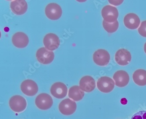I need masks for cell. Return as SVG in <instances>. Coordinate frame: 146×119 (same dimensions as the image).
<instances>
[{"instance_id": "obj_1", "label": "cell", "mask_w": 146, "mask_h": 119, "mask_svg": "<svg viewBox=\"0 0 146 119\" xmlns=\"http://www.w3.org/2000/svg\"><path fill=\"white\" fill-rule=\"evenodd\" d=\"M27 101L25 98L20 95H15L10 99L9 106L13 111L20 113L27 108Z\"/></svg>"}, {"instance_id": "obj_2", "label": "cell", "mask_w": 146, "mask_h": 119, "mask_svg": "<svg viewBox=\"0 0 146 119\" xmlns=\"http://www.w3.org/2000/svg\"><path fill=\"white\" fill-rule=\"evenodd\" d=\"M35 103L38 109L42 110H46L50 109L53 106V100L48 94L42 93L36 97Z\"/></svg>"}, {"instance_id": "obj_3", "label": "cell", "mask_w": 146, "mask_h": 119, "mask_svg": "<svg viewBox=\"0 0 146 119\" xmlns=\"http://www.w3.org/2000/svg\"><path fill=\"white\" fill-rule=\"evenodd\" d=\"M119 15L117 9L110 5L105 6L102 10V15L104 20L110 23L117 21Z\"/></svg>"}, {"instance_id": "obj_4", "label": "cell", "mask_w": 146, "mask_h": 119, "mask_svg": "<svg viewBox=\"0 0 146 119\" xmlns=\"http://www.w3.org/2000/svg\"><path fill=\"white\" fill-rule=\"evenodd\" d=\"M77 104L75 101L66 99L61 101L58 106V110L62 114L65 116H70L73 114L76 110Z\"/></svg>"}, {"instance_id": "obj_5", "label": "cell", "mask_w": 146, "mask_h": 119, "mask_svg": "<svg viewBox=\"0 0 146 119\" xmlns=\"http://www.w3.org/2000/svg\"><path fill=\"white\" fill-rule=\"evenodd\" d=\"M45 13L48 18L52 20H57L62 17V10L58 4L51 3L46 5Z\"/></svg>"}, {"instance_id": "obj_6", "label": "cell", "mask_w": 146, "mask_h": 119, "mask_svg": "<svg viewBox=\"0 0 146 119\" xmlns=\"http://www.w3.org/2000/svg\"><path fill=\"white\" fill-rule=\"evenodd\" d=\"M20 89L22 93L28 97L35 96L38 92V86L36 82L31 79L23 81L20 85Z\"/></svg>"}, {"instance_id": "obj_7", "label": "cell", "mask_w": 146, "mask_h": 119, "mask_svg": "<svg viewBox=\"0 0 146 119\" xmlns=\"http://www.w3.org/2000/svg\"><path fill=\"white\" fill-rule=\"evenodd\" d=\"M97 85L100 92L108 93L113 91L115 88V83L109 77L103 76L98 79Z\"/></svg>"}, {"instance_id": "obj_8", "label": "cell", "mask_w": 146, "mask_h": 119, "mask_svg": "<svg viewBox=\"0 0 146 119\" xmlns=\"http://www.w3.org/2000/svg\"><path fill=\"white\" fill-rule=\"evenodd\" d=\"M110 55L106 50L98 49L93 54V59L94 63L99 66H105L110 62Z\"/></svg>"}, {"instance_id": "obj_9", "label": "cell", "mask_w": 146, "mask_h": 119, "mask_svg": "<svg viewBox=\"0 0 146 119\" xmlns=\"http://www.w3.org/2000/svg\"><path fill=\"white\" fill-rule=\"evenodd\" d=\"M36 56L38 61L43 64H50L54 58V52L48 50L45 47L39 48L36 51Z\"/></svg>"}, {"instance_id": "obj_10", "label": "cell", "mask_w": 146, "mask_h": 119, "mask_svg": "<svg viewBox=\"0 0 146 119\" xmlns=\"http://www.w3.org/2000/svg\"><path fill=\"white\" fill-rule=\"evenodd\" d=\"M43 43L46 49L50 51H53L56 50L59 47L60 44V39L54 33H48L44 37Z\"/></svg>"}, {"instance_id": "obj_11", "label": "cell", "mask_w": 146, "mask_h": 119, "mask_svg": "<svg viewBox=\"0 0 146 119\" xmlns=\"http://www.w3.org/2000/svg\"><path fill=\"white\" fill-rule=\"evenodd\" d=\"M68 91V88L66 85L62 82L54 83L50 89L51 95L58 99H62L66 97Z\"/></svg>"}, {"instance_id": "obj_12", "label": "cell", "mask_w": 146, "mask_h": 119, "mask_svg": "<svg viewBox=\"0 0 146 119\" xmlns=\"http://www.w3.org/2000/svg\"><path fill=\"white\" fill-rule=\"evenodd\" d=\"M115 61L119 65L126 66L130 63L132 60L131 53L125 49L119 50L115 53Z\"/></svg>"}, {"instance_id": "obj_13", "label": "cell", "mask_w": 146, "mask_h": 119, "mask_svg": "<svg viewBox=\"0 0 146 119\" xmlns=\"http://www.w3.org/2000/svg\"><path fill=\"white\" fill-rule=\"evenodd\" d=\"M113 79L116 86L120 88L126 86L130 80L129 75L123 70H119L116 71L113 75Z\"/></svg>"}, {"instance_id": "obj_14", "label": "cell", "mask_w": 146, "mask_h": 119, "mask_svg": "<svg viewBox=\"0 0 146 119\" xmlns=\"http://www.w3.org/2000/svg\"><path fill=\"white\" fill-rule=\"evenodd\" d=\"M11 40L14 46L18 48H25L29 43V39L27 35L22 32L15 33L13 35Z\"/></svg>"}, {"instance_id": "obj_15", "label": "cell", "mask_w": 146, "mask_h": 119, "mask_svg": "<svg viewBox=\"0 0 146 119\" xmlns=\"http://www.w3.org/2000/svg\"><path fill=\"white\" fill-rule=\"evenodd\" d=\"M79 86L81 90L86 93H90L96 88L95 80L91 76L83 77L80 80Z\"/></svg>"}, {"instance_id": "obj_16", "label": "cell", "mask_w": 146, "mask_h": 119, "mask_svg": "<svg viewBox=\"0 0 146 119\" xmlns=\"http://www.w3.org/2000/svg\"><path fill=\"white\" fill-rule=\"evenodd\" d=\"M123 22L125 26L128 29L134 30L139 27L141 23V20L137 14L130 13L125 16Z\"/></svg>"}, {"instance_id": "obj_17", "label": "cell", "mask_w": 146, "mask_h": 119, "mask_svg": "<svg viewBox=\"0 0 146 119\" xmlns=\"http://www.w3.org/2000/svg\"><path fill=\"white\" fill-rule=\"evenodd\" d=\"M10 8L15 14L22 15L24 14L27 11V3L24 0L14 1L11 2Z\"/></svg>"}, {"instance_id": "obj_18", "label": "cell", "mask_w": 146, "mask_h": 119, "mask_svg": "<svg viewBox=\"0 0 146 119\" xmlns=\"http://www.w3.org/2000/svg\"><path fill=\"white\" fill-rule=\"evenodd\" d=\"M68 96L69 98L73 101L77 102L83 99L85 96V93L81 89L80 86L74 85L69 89Z\"/></svg>"}, {"instance_id": "obj_19", "label": "cell", "mask_w": 146, "mask_h": 119, "mask_svg": "<svg viewBox=\"0 0 146 119\" xmlns=\"http://www.w3.org/2000/svg\"><path fill=\"white\" fill-rule=\"evenodd\" d=\"M133 79L134 83L140 86L146 85V71L139 69L136 70L133 75Z\"/></svg>"}, {"instance_id": "obj_20", "label": "cell", "mask_w": 146, "mask_h": 119, "mask_svg": "<svg viewBox=\"0 0 146 119\" xmlns=\"http://www.w3.org/2000/svg\"><path fill=\"white\" fill-rule=\"evenodd\" d=\"M102 25L104 30L109 33H112L115 32L118 30L119 27V23L118 21H116L115 22L110 23L107 22H106L103 20Z\"/></svg>"}, {"instance_id": "obj_21", "label": "cell", "mask_w": 146, "mask_h": 119, "mask_svg": "<svg viewBox=\"0 0 146 119\" xmlns=\"http://www.w3.org/2000/svg\"><path fill=\"white\" fill-rule=\"evenodd\" d=\"M138 31L139 35L146 38V20L142 22L140 26L138 29Z\"/></svg>"}, {"instance_id": "obj_22", "label": "cell", "mask_w": 146, "mask_h": 119, "mask_svg": "<svg viewBox=\"0 0 146 119\" xmlns=\"http://www.w3.org/2000/svg\"><path fill=\"white\" fill-rule=\"evenodd\" d=\"M131 119H146V111H139L136 112Z\"/></svg>"}, {"instance_id": "obj_23", "label": "cell", "mask_w": 146, "mask_h": 119, "mask_svg": "<svg viewBox=\"0 0 146 119\" xmlns=\"http://www.w3.org/2000/svg\"><path fill=\"white\" fill-rule=\"evenodd\" d=\"M108 2L111 5L118 6L121 5L123 2V1H108Z\"/></svg>"}, {"instance_id": "obj_24", "label": "cell", "mask_w": 146, "mask_h": 119, "mask_svg": "<svg viewBox=\"0 0 146 119\" xmlns=\"http://www.w3.org/2000/svg\"><path fill=\"white\" fill-rule=\"evenodd\" d=\"M120 102L122 104V105H125L127 104L128 101H127V99L126 98H122L121 99Z\"/></svg>"}, {"instance_id": "obj_25", "label": "cell", "mask_w": 146, "mask_h": 119, "mask_svg": "<svg viewBox=\"0 0 146 119\" xmlns=\"http://www.w3.org/2000/svg\"><path fill=\"white\" fill-rule=\"evenodd\" d=\"M144 52H145V53H146V43H145V44H144Z\"/></svg>"}]
</instances>
